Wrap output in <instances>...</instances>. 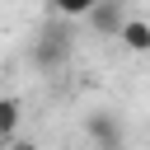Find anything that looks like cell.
Returning a JSON list of instances; mask_svg holds the SVG:
<instances>
[{
  "mask_svg": "<svg viewBox=\"0 0 150 150\" xmlns=\"http://www.w3.org/2000/svg\"><path fill=\"white\" fill-rule=\"evenodd\" d=\"M89 9H94V0H52V5H47V14L61 19V23H84Z\"/></svg>",
  "mask_w": 150,
  "mask_h": 150,
  "instance_id": "8992f818",
  "label": "cell"
},
{
  "mask_svg": "<svg viewBox=\"0 0 150 150\" xmlns=\"http://www.w3.org/2000/svg\"><path fill=\"white\" fill-rule=\"evenodd\" d=\"M19 122H23V103L19 98H0V145H14Z\"/></svg>",
  "mask_w": 150,
  "mask_h": 150,
  "instance_id": "5b68a950",
  "label": "cell"
},
{
  "mask_svg": "<svg viewBox=\"0 0 150 150\" xmlns=\"http://www.w3.org/2000/svg\"><path fill=\"white\" fill-rule=\"evenodd\" d=\"M75 33L66 28V23H52V28H42L38 38H33V66L42 70V75H52V70H61L66 61H70V52H75V42H70Z\"/></svg>",
  "mask_w": 150,
  "mask_h": 150,
  "instance_id": "6da1fadb",
  "label": "cell"
},
{
  "mask_svg": "<svg viewBox=\"0 0 150 150\" xmlns=\"http://www.w3.org/2000/svg\"><path fill=\"white\" fill-rule=\"evenodd\" d=\"M9 150H38V145H33V141H14Z\"/></svg>",
  "mask_w": 150,
  "mask_h": 150,
  "instance_id": "52a82bcc",
  "label": "cell"
},
{
  "mask_svg": "<svg viewBox=\"0 0 150 150\" xmlns=\"http://www.w3.org/2000/svg\"><path fill=\"white\" fill-rule=\"evenodd\" d=\"M127 19H131V14H127V0H94V9H89L84 23H89L98 38H117V33L127 28Z\"/></svg>",
  "mask_w": 150,
  "mask_h": 150,
  "instance_id": "3957f363",
  "label": "cell"
},
{
  "mask_svg": "<svg viewBox=\"0 0 150 150\" xmlns=\"http://www.w3.org/2000/svg\"><path fill=\"white\" fill-rule=\"evenodd\" d=\"M117 42L127 47V52H150V19H127V28L117 33Z\"/></svg>",
  "mask_w": 150,
  "mask_h": 150,
  "instance_id": "277c9868",
  "label": "cell"
},
{
  "mask_svg": "<svg viewBox=\"0 0 150 150\" xmlns=\"http://www.w3.org/2000/svg\"><path fill=\"white\" fill-rule=\"evenodd\" d=\"M84 136H89L94 150H127V127H122V117L108 112V108H98V112L84 117Z\"/></svg>",
  "mask_w": 150,
  "mask_h": 150,
  "instance_id": "7a4b0ae2",
  "label": "cell"
}]
</instances>
